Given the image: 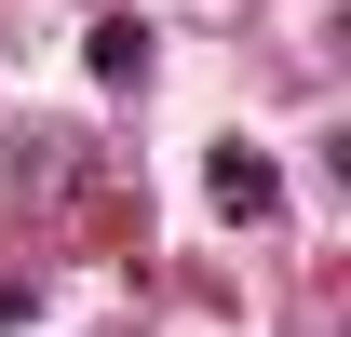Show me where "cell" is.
<instances>
[{
    "mask_svg": "<svg viewBox=\"0 0 351 337\" xmlns=\"http://www.w3.org/2000/svg\"><path fill=\"white\" fill-rule=\"evenodd\" d=\"M217 203H230V216H270V203H284V175H270L257 149H217Z\"/></svg>",
    "mask_w": 351,
    "mask_h": 337,
    "instance_id": "cell-1",
    "label": "cell"
},
{
    "mask_svg": "<svg viewBox=\"0 0 351 337\" xmlns=\"http://www.w3.org/2000/svg\"><path fill=\"white\" fill-rule=\"evenodd\" d=\"M95 68H108V82H149V27L108 14V27H95Z\"/></svg>",
    "mask_w": 351,
    "mask_h": 337,
    "instance_id": "cell-2",
    "label": "cell"
}]
</instances>
